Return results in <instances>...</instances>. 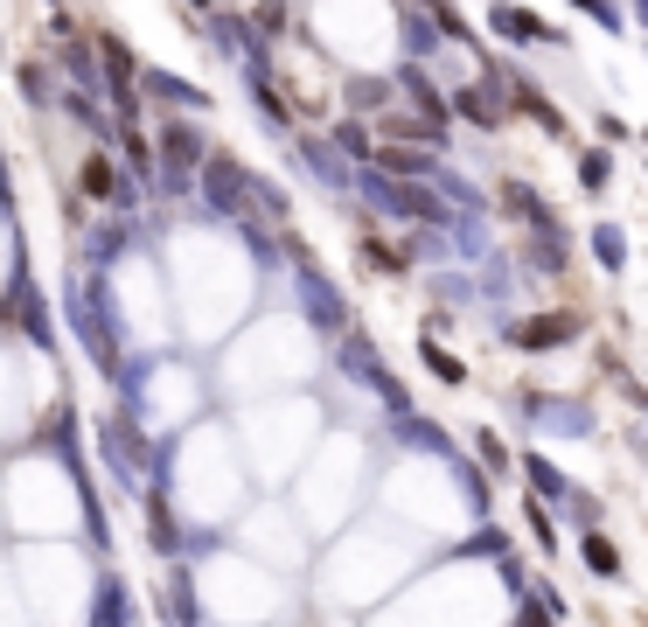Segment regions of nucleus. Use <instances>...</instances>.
Returning a JSON list of instances; mask_svg holds the SVG:
<instances>
[{
  "label": "nucleus",
  "mask_w": 648,
  "mask_h": 627,
  "mask_svg": "<svg viewBox=\"0 0 648 627\" xmlns=\"http://www.w3.org/2000/svg\"><path fill=\"white\" fill-rule=\"evenodd\" d=\"M593 258L606 265V272H614V265L627 258V252H621V231H614V223H600V231H593Z\"/></svg>",
  "instance_id": "423d86ee"
},
{
  "label": "nucleus",
  "mask_w": 648,
  "mask_h": 627,
  "mask_svg": "<svg viewBox=\"0 0 648 627\" xmlns=\"http://www.w3.org/2000/svg\"><path fill=\"white\" fill-rule=\"evenodd\" d=\"M384 167H391V175H418L426 154H412V147H384Z\"/></svg>",
  "instance_id": "9b49d317"
},
{
  "label": "nucleus",
  "mask_w": 648,
  "mask_h": 627,
  "mask_svg": "<svg viewBox=\"0 0 648 627\" xmlns=\"http://www.w3.org/2000/svg\"><path fill=\"white\" fill-rule=\"evenodd\" d=\"M523 516H530V537H537L544 550H551V544H558V530H551V516H544V502H530V509H523Z\"/></svg>",
  "instance_id": "f8f14e48"
},
{
  "label": "nucleus",
  "mask_w": 648,
  "mask_h": 627,
  "mask_svg": "<svg viewBox=\"0 0 648 627\" xmlns=\"http://www.w3.org/2000/svg\"><path fill=\"white\" fill-rule=\"evenodd\" d=\"M641 140H648V126H641Z\"/></svg>",
  "instance_id": "f3484780"
},
{
  "label": "nucleus",
  "mask_w": 648,
  "mask_h": 627,
  "mask_svg": "<svg viewBox=\"0 0 648 627\" xmlns=\"http://www.w3.org/2000/svg\"><path fill=\"white\" fill-rule=\"evenodd\" d=\"M517 105H523V112H530V119H537L544 132H565V112H558V105H551V98H537V91H530V84L517 91Z\"/></svg>",
  "instance_id": "20e7f679"
},
{
  "label": "nucleus",
  "mask_w": 648,
  "mask_h": 627,
  "mask_svg": "<svg viewBox=\"0 0 648 627\" xmlns=\"http://www.w3.org/2000/svg\"><path fill=\"white\" fill-rule=\"evenodd\" d=\"M84 196H119V188H112V167H105V161H84Z\"/></svg>",
  "instance_id": "9d476101"
},
{
  "label": "nucleus",
  "mask_w": 648,
  "mask_h": 627,
  "mask_svg": "<svg viewBox=\"0 0 648 627\" xmlns=\"http://www.w3.org/2000/svg\"><path fill=\"white\" fill-rule=\"evenodd\" d=\"M363 258L377 265V272H397V265H405V252H391L384 237H363Z\"/></svg>",
  "instance_id": "1a4fd4ad"
},
{
  "label": "nucleus",
  "mask_w": 648,
  "mask_h": 627,
  "mask_svg": "<svg viewBox=\"0 0 648 627\" xmlns=\"http://www.w3.org/2000/svg\"><path fill=\"white\" fill-rule=\"evenodd\" d=\"M418 356H426V370L440 376V384H467V363H461V356H447L440 341H426V349H418Z\"/></svg>",
  "instance_id": "7ed1b4c3"
},
{
  "label": "nucleus",
  "mask_w": 648,
  "mask_h": 627,
  "mask_svg": "<svg viewBox=\"0 0 648 627\" xmlns=\"http://www.w3.org/2000/svg\"><path fill=\"white\" fill-rule=\"evenodd\" d=\"M586 565H593V572H600V579H621V550H614V544H606V537H600V530H593V537H586Z\"/></svg>",
  "instance_id": "39448f33"
},
{
  "label": "nucleus",
  "mask_w": 648,
  "mask_h": 627,
  "mask_svg": "<svg viewBox=\"0 0 648 627\" xmlns=\"http://www.w3.org/2000/svg\"><path fill=\"white\" fill-rule=\"evenodd\" d=\"M488 22H495V35H517V43H558V28H544L530 8H495Z\"/></svg>",
  "instance_id": "f03ea898"
},
{
  "label": "nucleus",
  "mask_w": 648,
  "mask_h": 627,
  "mask_svg": "<svg viewBox=\"0 0 648 627\" xmlns=\"http://www.w3.org/2000/svg\"><path fill=\"white\" fill-rule=\"evenodd\" d=\"M161 147H167V161H196V132L188 126H161Z\"/></svg>",
  "instance_id": "6e6552de"
},
{
  "label": "nucleus",
  "mask_w": 648,
  "mask_h": 627,
  "mask_svg": "<svg viewBox=\"0 0 648 627\" xmlns=\"http://www.w3.org/2000/svg\"><path fill=\"white\" fill-rule=\"evenodd\" d=\"M571 328H579V314H537V321H517L509 341H517V349H558Z\"/></svg>",
  "instance_id": "f257e3e1"
},
{
  "label": "nucleus",
  "mask_w": 648,
  "mask_h": 627,
  "mask_svg": "<svg viewBox=\"0 0 648 627\" xmlns=\"http://www.w3.org/2000/svg\"><path fill=\"white\" fill-rule=\"evenodd\" d=\"M579 8H586V14H593V22H606V28H621V22H614V8H606V0H579Z\"/></svg>",
  "instance_id": "dca6fc26"
},
{
  "label": "nucleus",
  "mask_w": 648,
  "mask_h": 627,
  "mask_svg": "<svg viewBox=\"0 0 648 627\" xmlns=\"http://www.w3.org/2000/svg\"><path fill=\"white\" fill-rule=\"evenodd\" d=\"M461 112H467V119H474V126H495V105L482 98V91H461Z\"/></svg>",
  "instance_id": "ddd939ff"
},
{
  "label": "nucleus",
  "mask_w": 648,
  "mask_h": 627,
  "mask_svg": "<svg viewBox=\"0 0 648 627\" xmlns=\"http://www.w3.org/2000/svg\"><path fill=\"white\" fill-rule=\"evenodd\" d=\"M335 140L349 147V154H370V132H363V126H335Z\"/></svg>",
  "instance_id": "4468645a"
},
{
  "label": "nucleus",
  "mask_w": 648,
  "mask_h": 627,
  "mask_svg": "<svg viewBox=\"0 0 648 627\" xmlns=\"http://www.w3.org/2000/svg\"><path fill=\"white\" fill-rule=\"evenodd\" d=\"M606 175H614V161H606V154H600V147H593V154H579V182H586V188H593V196H600V188H606Z\"/></svg>",
  "instance_id": "0eeeda50"
},
{
  "label": "nucleus",
  "mask_w": 648,
  "mask_h": 627,
  "mask_svg": "<svg viewBox=\"0 0 648 627\" xmlns=\"http://www.w3.org/2000/svg\"><path fill=\"white\" fill-rule=\"evenodd\" d=\"M593 132H600V140H606V147H614V140H627V126L614 119V112H600V119H593Z\"/></svg>",
  "instance_id": "2eb2a0df"
}]
</instances>
